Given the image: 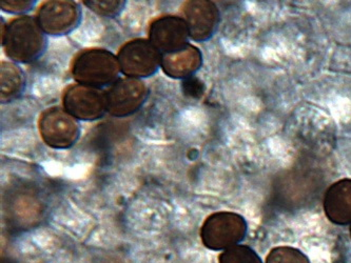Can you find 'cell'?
<instances>
[{
  "mask_svg": "<svg viewBox=\"0 0 351 263\" xmlns=\"http://www.w3.org/2000/svg\"><path fill=\"white\" fill-rule=\"evenodd\" d=\"M1 46L15 64H32L46 52L48 39L36 17L23 15L1 25Z\"/></svg>",
  "mask_w": 351,
  "mask_h": 263,
  "instance_id": "6da1fadb",
  "label": "cell"
},
{
  "mask_svg": "<svg viewBox=\"0 0 351 263\" xmlns=\"http://www.w3.org/2000/svg\"><path fill=\"white\" fill-rule=\"evenodd\" d=\"M70 73L76 84L104 90L117 82L121 72L117 55L107 49L89 48L74 56Z\"/></svg>",
  "mask_w": 351,
  "mask_h": 263,
  "instance_id": "7a4b0ae2",
  "label": "cell"
},
{
  "mask_svg": "<svg viewBox=\"0 0 351 263\" xmlns=\"http://www.w3.org/2000/svg\"><path fill=\"white\" fill-rule=\"evenodd\" d=\"M247 231L246 219L240 214L217 212L208 216L202 225V242L209 250H228L244 240Z\"/></svg>",
  "mask_w": 351,
  "mask_h": 263,
  "instance_id": "3957f363",
  "label": "cell"
},
{
  "mask_svg": "<svg viewBox=\"0 0 351 263\" xmlns=\"http://www.w3.org/2000/svg\"><path fill=\"white\" fill-rule=\"evenodd\" d=\"M162 56L146 38L131 39L123 43L117 53L121 74L142 80L158 73L162 66Z\"/></svg>",
  "mask_w": 351,
  "mask_h": 263,
  "instance_id": "277c9868",
  "label": "cell"
},
{
  "mask_svg": "<svg viewBox=\"0 0 351 263\" xmlns=\"http://www.w3.org/2000/svg\"><path fill=\"white\" fill-rule=\"evenodd\" d=\"M41 139L54 150H66L77 142L80 125L64 108L52 107L43 112L38 121Z\"/></svg>",
  "mask_w": 351,
  "mask_h": 263,
  "instance_id": "5b68a950",
  "label": "cell"
},
{
  "mask_svg": "<svg viewBox=\"0 0 351 263\" xmlns=\"http://www.w3.org/2000/svg\"><path fill=\"white\" fill-rule=\"evenodd\" d=\"M62 108L78 121H95L108 113L105 90L74 84L62 93Z\"/></svg>",
  "mask_w": 351,
  "mask_h": 263,
  "instance_id": "8992f818",
  "label": "cell"
},
{
  "mask_svg": "<svg viewBox=\"0 0 351 263\" xmlns=\"http://www.w3.org/2000/svg\"><path fill=\"white\" fill-rule=\"evenodd\" d=\"M35 17L45 34L64 36L80 25L82 8L77 1L49 0L40 3Z\"/></svg>",
  "mask_w": 351,
  "mask_h": 263,
  "instance_id": "52a82bcc",
  "label": "cell"
},
{
  "mask_svg": "<svg viewBox=\"0 0 351 263\" xmlns=\"http://www.w3.org/2000/svg\"><path fill=\"white\" fill-rule=\"evenodd\" d=\"M108 114L117 118L134 115L148 99L149 88L142 79L119 78L108 88Z\"/></svg>",
  "mask_w": 351,
  "mask_h": 263,
  "instance_id": "ba28073f",
  "label": "cell"
},
{
  "mask_svg": "<svg viewBox=\"0 0 351 263\" xmlns=\"http://www.w3.org/2000/svg\"><path fill=\"white\" fill-rule=\"evenodd\" d=\"M189 38L187 23L182 16L166 14L149 25V41L162 55L182 50L189 45Z\"/></svg>",
  "mask_w": 351,
  "mask_h": 263,
  "instance_id": "9c48e42d",
  "label": "cell"
},
{
  "mask_svg": "<svg viewBox=\"0 0 351 263\" xmlns=\"http://www.w3.org/2000/svg\"><path fill=\"white\" fill-rule=\"evenodd\" d=\"M182 10L190 39L205 42L213 38L221 23V12L217 3L211 0H190L184 3Z\"/></svg>",
  "mask_w": 351,
  "mask_h": 263,
  "instance_id": "30bf717a",
  "label": "cell"
},
{
  "mask_svg": "<svg viewBox=\"0 0 351 263\" xmlns=\"http://www.w3.org/2000/svg\"><path fill=\"white\" fill-rule=\"evenodd\" d=\"M323 209L327 219L333 225H350L351 178L338 180L327 188Z\"/></svg>",
  "mask_w": 351,
  "mask_h": 263,
  "instance_id": "8fae6325",
  "label": "cell"
},
{
  "mask_svg": "<svg viewBox=\"0 0 351 263\" xmlns=\"http://www.w3.org/2000/svg\"><path fill=\"white\" fill-rule=\"evenodd\" d=\"M202 66L203 54L201 50L189 43L178 52L162 55L160 68L168 77L185 80L194 76Z\"/></svg>",
  "mask_w": 351,
  "mask_h": 263,
  "instance_id": "7c38bea8",
  "label": "cell"
},
{
  "mask_svg": "<svg viewBox=\"0 0 351 263\" xmlns=\"http://www.w3.org/2000/svg\"><path fill=\"white\" fill-rule=\"evenodd\" d=\"M0 71V99L1 103H9L23 95L25 88V73L19 64L12 62H1Z\"/></svg>",
  "mask_w": 351,
  "mask_h": 263,
  "instance_id": "4fadbf2b",
  "label": "cell"
},
{
  "mask_svg": "<svg viewBox=\"0 0 351 263\" xmlns=\"http://www.w3.org/2000/svg\"><path fill=\"white\" fill-rule=\"evenodd\" d=\"M219 263H263L258 253L248 245H237L223 251Z\"/></svg>",
  "mask_w": 351,
  "mask_h": 263,
  "instance_id": "5bb4252c",
  "label": "cell"
},
{
  "mask_svg": "<svg viewBox=\"0 0 351 263\" xmlns=\"http://www.w3.org/2000/svg\"><path fill=\"white\" fill-rule=\"evenodd\" d=\"M266 263H311L308 257L298 249L278 247L270 251Z\"/></svg>",
  "mask_w": 351,
  "mask_h": 263,
  "instance_id": "9a60e30c",
  "label": "cell"
},
{
  "mask_svg": "<svg viewBox=\"0 0 351 263\" xmlns=\"http://www.w3.org/2000/svg\"><path fill=\"white\" fill-rule=\"evenodd\" d=\"M82 3L99 16L106 17V18H114L123 11L127 3L121 1V0H112V1L95 0V1H84Z\"/></svg>",
  "mask_w": 351,
  "mask_h": 263,
  "instance_id": "2e32d148",
  "label": "cell"
},
{
  "mask_svg": "<svg viewBox=\"0 0 351 263\" xmlns=\"http://www.w3.org/2000/svg\"><path fill=\"white\" fill-rule=\"evenodd\" d=\"M36 3L35 0H1L0 8L5 13L23 16V14L32 11Z\"/></svg>",
  "mask_w": 351,
  "mask_h": 263,
  "instance_id": "e0dca14e",
  "label": "cell"
},
{
  "mask_svg": "<svg viewBox=\"0 0 351 263\" xmlns=\"http://www.w3.org/2000/svg\"><path fill=\"white\" fill-rule=\"evenodd\" d=\"M205 90L204 82L195 76L182 80V91L187 97L199 99L205 93Z\"/></svg>",
  "mask_w": 351,
  "mask_h": 263,
  "instance_id": "ac0fdd59",
  "label": "cell"
},
{
  "mask_svg": "<svg viewBox=\"0 0 351 263\" xmlns=\"http://www.w3.org/2000/svg\"><path fill=\"white\" fill-rule=\"evenodd\" d=\"M349 233H350V237H351V223L349 225Z\"/></svg>",
  "mask_w": 351,
  "mask_h": 263,
  "instance_id": "d6986e66",
  "label": "cell"
}]
</instances>
